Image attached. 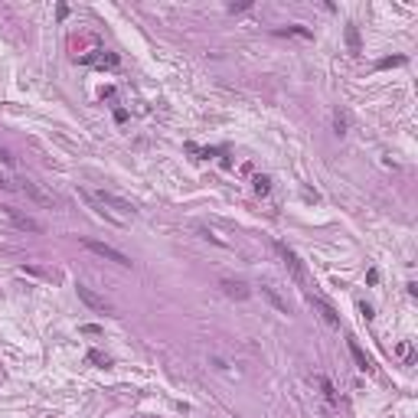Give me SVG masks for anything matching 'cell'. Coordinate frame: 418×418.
<instances>
[{
    "label": "cell",
    "instance_id": "6da1fadb",
    "mask_svg": "<svg viewBox=\"0 0 418 418\" xmlns=\"http://www.w3.org/2000/svg\"><path fill=\"white\" fill-rule=\"evenodd\" d=\"M85 248H89L92 255H98V258H105V261H115L118 268H131V258L124 252H118L115 245H108V242H98V239H85L82 242Z\"/></svg>",
    "mask_w": 418,
    "mask_h": 418
},
{
    "label": "cell",
    "instance_id": "ffe728a7",
    "mask_svg": "<svg viewBox=\"0 0 418 418\" xmlns=\"http://www.w3.org/2000/svg\"><path fill=\"white\" fill-rule=\"evenodd\" d=\"M366 281H369V284H379V271H376V268H369V271H366Z\"/></svg>",
    "mask_w": 418,
    "mask_h": 418
},
{
    "label": "cell",
    "instance_id": "4fadbf2b",
    "mask_svg": "<svg viewBox=\"0 0 418 418\" xmlns=\"http://www.w3.org/2000/svg\"><path fill=\"white\" fill-rule=\"evenodd\" d=\"M346 43H350V53H356V56H359V30L353 27V23L346 27Z\"/></svg>",
    "mask_w": 418,
    "mask_h": 418
},
{
    "label": "cell",
    "instance_id": "5b68a950",
    "mask_svg": "<svg viewBox=\"0 0 418 418\" xmlns=\"http://www.w3.org/2000/svg\"><path fill=\"white\" fill-rule=\"evenodd\" d=\"M79 297H82V301L89 304L92 310H98V314H111V304L105 301V297H98L92 288H82V284H79Z\"/></svg>",
    "mask_w": 418,
    "mask_h": 418
},
{
    "label": "cell",
    "instance_id": "5bb4252c",
    "mask_svg": "<svg viewBox=\"0 0 418 418\" xmlns=\"http://www.w3.org/2000/svg\"><path fill=\"white\" fill-rule=\"evenodd\" d=\"M255 193H258V196H268V193H271V177H255Z\"/></svg>",
    "mask_w": 418,
    "mask_h": 418
},
{
    "label": "cell",
    "instance_id": "603a6c76",
    "mask_svg": "<svg viewBox=\"0 0 418 418\" xmlns=\"http://www.w3.org/2000/svg\"><path fill=\"white\" fill-rule=\"evenodd\" d=\"M0 160H4L7 167H14V157H10V151H4V147H0Z\"/></svg>",
    "mask_w": 418,
    "mask_h": 418
},
{
    "label": "cell",
    "instance_id": "3957f363",
    "mask_svg": "<svg viewBox=\"0 0 418 418\" xmlns=\"http://www.w3.org/2000/svg\"><path fill=\"white\" fill-rule=\"evenodd\" d=\"M0 216H4V219H10L17 229H23V232H40V229H43L33 216L20 213V209H14V206H0Z\"/></svg>",
    "mask_w": 418,
    "mask_h": 418
},
{
    "label": "cell",
    "instance_id": "ac0fdd59",
    "mask_svg": "<svg viewBox=\"0 0 418 418\" xmlns=\"http://www.w3.org/2000/svg\"><path fill=\"white\" fill-rule=\"evenodd\" d=\"M405 56H392V59H379V69H392V66H402Z\"/></svg>",
    "mask_w": 418,
    "mask_h": 418
},
{
    "label": "cell",
    "instance_id": "9a60e30c",
    "mask_svg": "<svg viewBox=\"0 0 418 418\" xmlns=\"http://www.w3.org/2000/svg\"><path fill=\"white\" fill-rule=\"evenodd\" d=\"M95 62H98V66H102V69H115V66H118V62H121V59H118L115 53H102V56H98Z\"/></svg>",
    "mask_w": 418,
    "mask_h": 418
},
{
    "label": "cell",
    "instance_id": "52a82bcc",
    "mask_svg": "<svg viewBox=\"0 0 418 418\" xmlns=\"http://www.w3.org/2000/svg\"><path fill=\"white\" fill-rule=\"evenodd\" d=\"M310 304H314V307L320 310V317H323V320L330 323V327H340V317H336V310L330 307L327 301H320V297H314V294H310Z\"/></svg>",
    "mask_w": 418,
    "mask_h": 418
},
{
    "label": "cell",
    "instance_id": "e0dca14e",
    "mask_svg": "<svg viewBox=\"0 0 418 418\" xmlns=\"http://www.w3.org/2000/svg\"><path fill=\"white\" fill-rule=\"evenodd\" d=\"M278 33H294V36H304V40H310V30H304V27H288V30H278Z\"/></svg>",
    "mask_w": 418,
    "mask_h": 418
},
{
    "label": "cell",
    "instance_id": "7a4b0ae2",
    "mask_svg": "<svg viewBox=\"0 0 418 418\" xmlns=\"http://www.w3.org/2000/svg\"><path fill=\"white\" fill-rule=\"evenodd\" d=\"M274 252H278V255H281V261H284V265H288V271L291 274H294V281H307V271H304V265H301V258H297V255L294 252H291V248L288 245H284V242H274Z\"/></svg>",
    "mask_w": 418,
    "mask_h": 418
},
{
    "label": "cell",
    "instance_id": "cb8c5ba5",
    "mask_svg": "<svg viewBox=\"0 0 418 418\" xmlns=\"http://www.w3.org/2000/svg\"><path fill=\"white\" fill-rule=\"evenodd\" d=\"M56 17H59V20H66V17H69V7H66V4H59V7H56Z\"/></svg>",
    "mask_w": 418,
    "mask_h": 418
},
{
    "label": "cell",
    "instance_id": "8fae6325",
    "mask_svg": "<svg viewBox=\"0 0 418 418\" xmlns=\"http://www.w3.org/2000/svg\"><path fill=\"white\" fill-rule=\"evenodd\" d=\"M317 385H320V389H323V395H327V402H340V395H336V389H333V382H330V379L327 376H317Z\"/></svg>",
    "mask_w": 418,
    "mask_h": 418
},
{
    "label": "cell",
    "instance_id": "30bf717a",
    "mask_svg": "<svg viewBox=\"0 0 418 418\" xmlns=\"http://www.w3.org/2000/svg\"><path fill=\"white\" fill-rule=\"evenodd\" d=\"M350 356H353V363H356V369H363V372H372V359L366 356V353L359 350V343H353V340H350Z\"/></svg>",
    "mask_w": 418,
    "mask_h": 418
},
{
    "label": "cell",
    "instance_id": "d6986e66",
    "mask_svg": "<svg viewBox=\"0 0 418 418\" xmlns=\"http://www.w3.org/2000/svg\"><path fill=\"white\" fill-rule=\"evenodd\" d=\"M398 356H402V359H411V343H398Z\"/></svg>",
    "mask_w": 418,
    "mask_h": 418
},
{
    "label": "cell",
    "instance_id": "8992f818",
    "mask_svg": "<svg viewBox=\"0 0 418 418\" xmlns=\"http://www.w3.org/2000/svg\"><path fill=\"white\" fill-rule=\"evenodd\" d=\"M23 193H30V196H33L36 203H43V206H56V203H59V199H56L53 193L40 190V186H36V183H30V180H27V183H23Z\"/></svg>",
    "mask_w": 418,
    "mask_h": 418
},
{
    "label": "cell",
    "instance_id": "2e32d148",
    "mask_svg": "<svg viewBox=\"0 0 418 418\" xmlns=\"http://www.w3.org/2000/svg\"><path fill=\"white\" fill-rule=\"evenodd\" d=\"M89 359H92V363H95V366H111V359L105 356L102 350H92V353H89Z\"/></svg>",
    "mask_w": 418,
    "mask_h": 418
},
{
    "label": "cell",
    "instance_id": "277c9868",
    "mask_svg": "<svg viewBox=\"0 0 418 418\" xmlns=\"http://www.w3.org/2000/svg\"><path fill=\"white\" fill-rule=\"evenodd\" d=\"M92 196H95V199H98V203H102V206H111V209H118V213H124V216H128V213L134 216V206H131L128 199L115 196V193H105V190H102V193H92Z\"/></svg>",
    "mask_w": 418,
    "mask_h": 418
},
{
    "label": "cell",
    "instance_id": "7c38bea8",
    "mask_svg": "<svg viewBox=\"0 0 418 418\" xmlns=\"http://www.w3.org/2000/svg\"><path fill=\"white\" fill-rule=\"evenodd\" d=\"M333 128H336V134H346V128H350L346 111H333Z\"/></svg>",
    "mask_w": 418,
    "mask_h": 418
},
{
    "label": "cell",
    "instance_id": "ba28073f",
    "mask_svg": "<svg viewBox=\"0 0 418 418\" xmlns=\"http://www.w3.org/2000/svg\"><path fill=\"white\" fill-rule=\"evenodd\" d=\"M261 294H265V301L271 304V307L278 310V314H288V304H284V297L278 294V291H274L271 284H261Z\"/></svg>",
    "mask_w": 418,
    "mask_h": 418
},
{
    "label": "cell",
    "instance_id": "d4e9b609",
    "mask_svg": "<svg viewBox=\"0 0 418 418\" xmlns=\"http://www.w3.org/2000/svg\"><path fill=\"white\" fill-rule=\"evenodd\" d=\"M115 121H118V124H121V121H128V111H124V108H118V111H115Z\"/></svg>",
    "mask_w": 418,
    "mask_h": 418
},
{
    "label": "cell",
    "instance_id": "7402d4cb",
    "mask_svg": "<svg viewBox=\"0 0 418 418\" xmlns=\"http://www.w3.org/2000/svg\"><path fill=\"white\" fill-rule=\"evenodd\" d=\"M0 190H17V183H10V180L0 173Z\"/></svg>",
    "mask_w": 418,
    "mask_h": 418
},
{
    "label": "cell",
    "instance_id": "44dd1931",
    "mask_svg": "<svg viewBox=\"0 0 418 418\" xmlns=\"http://www.w3.org/2000/svg\"><path fill=\"white\" fill-rule=\"evenodd\" d=\"M359 314H363V317H366V320H372V307H369V304H366V301H363V304H359Z\"/></svg>",
    "mask_w": 418,
    "mask_h": 418
},
{
    "label": "cell",
    "instance_id": "9c48e42d",
    "mask_svg": "<svg viewBox=\"0 0 418 418\" xmlns=\"http://www.w3.org/2000/svg\"><path fill=\"white\" fill-rule=\"evenodd\" d=\"M219 288L226 291L229 297H235V301H245V297H248V288H245L242 281H232V278H226V281H222Z\"/></svg>",
    "mask_w": 418,
    "mask_h": 418
}]
</instances>
